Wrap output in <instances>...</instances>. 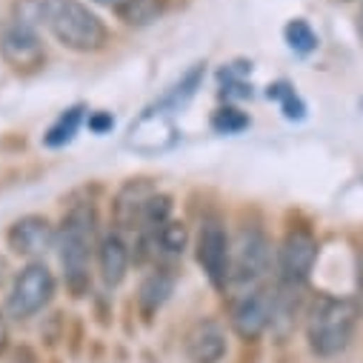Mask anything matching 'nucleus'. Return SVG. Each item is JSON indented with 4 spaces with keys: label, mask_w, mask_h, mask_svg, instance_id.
I'll list each match as a JSON object with an SVG mask.
<instances>
[{
    "label": "nucleus",
    "mask_w": 363,
    "mask_h": 363,
    "mask_svg": "<svg viewBox=\"0 0 363 363\" xmlns=\"http://www.w3.org/2000/svg\"><path fill=\"white\" fill-rule=\"evenodd\" d=\"M38 21L63 49L80 55L101 52L109 43L104 21L80 0H38Z\"/></svg>",
    "instance_id": "obj_1"
},
{
    "label": "nucleus",
    "mask_w": 363,
    "mask_h": 363,
    "mask_svg": "<svg viewBox=\"0 0 363 363\" xmlns=\"http://www.w3.org/2000/svg\"><path fill=\"white\" fill-rule=\"evenodd\" d=\"M360 309L352 298L318 295L306 312V343L318 357H337L349 349Z\"/></svg>",
    "instance_id": "obj_2"
},
{
    "label": "nucleus",
    "mask_w": 363,
    "mask_h": 363,
    "mask_svg": "<svg viewBox=\"0 0 363 363\" xmlns=\"http://www.w3.org/2000/svg\"><path fill=\"white\" fill-rule=\"evenodd\" d=\"M57 252L66 286L74 298H83L89 289V263L95 252V212L89 203H77L63 218V226L57 232Z\"/></svg>",
    "instance_id": "obj_3"
},
{
    "label": "nucleus",
    "mask_w": 363,
    "mask_h": 363,
    "mask_svg": "<svg viewBox=\"0 0 363 363\" xmlns=\"http://www.w3.org/2000/svg\"><path fill=\"white\" fill-rule=\"evenodd\" d=\"M269 263H272V243L266 232L257 226H243L235 235L229 252V286L232 289L257 286L260 278L269 272Z\"/></svg>",
    "instance_id": "obj_4"
},
{
    "label": "nucleus",
    "mask_w": 363,
    "mask_h": 363,
    "mask_svg": "<svg viewBox=\"0 0 363 363\" xmlns=\"http://www.w3.org/2000/svg\"><path fill=\"white\" fill-rule=\"evenodd\" d=\"M0 55L21 74H35L46 63V46L26 18H9L0 26Z\"/></svg>",
    "instance_id": "obj_5"
},
{
    "label": "nucleus",
    "mask_w": 363,
    "mask_h": 363,
    "mask_svg": "<svg viewBox=\"0 0 363 363\" xmlns=\"http://www.w3.org/2000/svg\"><path fill=\"white\" fill-rule=\"evenodd\" d=\"M275 295H278L275 289H269L263 284L238 289L232 295L229 318H232V329L243 340H255L269 329L272 312H275Z\"/></svg>",
    "instance_id": "obj_6"
},
{
    "label": "nucleus",
    "mask_w": 363,
    "mask_h": 363,
    "mask_svg": "<svg viewBox=\"0 0 363 363\" xmlns=\"http://www.w3.org/2000/svg\"><path fill=\"white\" fill-rule=\"evenodd\" d=\"M55 295V278L46 263H29L26 269H21V275L15 278L12 289H9V301H6V309L12 318L23 320V318H32L38 315Z\"/></svg>",
    "instance_id": "obj_7"
},
{
    "label": "nucleus",
    "mask_w": 363,
    "mask_h": 363,
    "mask_svg": "<svg viewBox=\"0 0 363 363\" xmlns=\"http://www.w3.org/2000/svg\"><path fill=\"white\" fill-rule=\"evenodd\" d=\"M195 252H198V263L206 272L209 284L215 289H226L229 286V252H232V240H229V235H226L220 220L206 218L201 223Z\"/></svg>",
    "instance_id": "obj_8"
},
{
    "label": "nucleus",
    "mask_w": 363,
    "mask_h": 363,
    "mask_svg": "<svg viewBox=\"0 0 363 363\" xmlns=\"http://www.w3.org/2000/svg\"><path fill=\"white\" fill-rule=\"evenodd\" d=\"M318 260V238L303 229V226H292L278 249V269L286 286H301L315 269Z\"/></svg>",
    "instance_id": "obj_9"
},
{
    "label": "nucleus",
    "mask_w": 363,
    "mask_h": 363,
    "mask_svg": "<svg viewBox=\"0 0 363 363\" xmlns=\"http://www.w3.org/2000/svg\"><path fill=\"white\" fill-rule=\"evenodd\" d=\"M126 143L143 155H157V152H166L177 143V129L169 118L166 109L155 106V109H146L132 126H129V138Z\"/></svg>",
    "instance_id": "obj_10"
},
{
    "label": "nucleus",
    "mask_w": 363,
    "mask_h": 363,
    "mask_svg": "<svg viewBox=\"0 0 363 363\" xmlns=\"http://www.w3.org/2000/svg\"><path fill=\"white\" fill-rule=\"evenodd\" d=\"M57 240V232L55 226L40 218V215H26L21 220H15L6 232V243L15 255H23V257H38L43 255L46 249H52Z\"/></svg>",
    "instance_id": "obj_11"
},
{
    "label": "nucleus",
    "mask_w": 363,
    "mask_h": 363,
    "mask_svg": "<svg viewBox=\"0 0 363 363\" xmlns=\"http://www.w3.org/2000/svg\"><path fill=\"white\" fill-rule=\"evenodd\" d=\"M186 354L192 363H220L226 354V332L218 320H198L186 332Z\"/></svg>",
    "instance_id": "obj_12"
},
{
    "label": "nucleus",
    "mask_w": 363,
    "mask_h": 363,
    "mask_svg": "<svg viewBox=\"0 0 363 363\" xmlns=\"http://www.w3.org/2000/svg\"><path fill=\"white\" fill-rule=\"evenodd\" d=\"M129 246L121 232H106L98 243V269L106 286H121L129 272Z\"/></svg>",
    "instance_id": "obj_13"
},
{
    "label": "nucleus",
    "mask_w": 363,
    "mask_h": 363,
    "mask_svg": "<svg viewBox=\"0 0 363 363\" xmlns=\"http://www.w3.org/2000/svg\"><path fill=\"white\" fill-rule=\"evenodd\" d=\"M155 195V189L143 180H132L126 184L115 201V223L121 229H138V220H140V212L146 206V201Z\"/></svg>",
    "instance_id": "obj_14"
},
{
    "label": "nucleus",
    "mask_w": 363,
    "mask_h": 363,
    "mask_svg": "<svg viewBox=\"0 0 363 363\" xmlns=\"http://www.w3.org/2000/svg\"><path fill=\"white\" fill-rule=\"evenodd\" d=\"M80 123H83V109H80V106H72V109L60 112V118H57V121L49 126V132H46L43 143H46V146H52V149L66 146V143H69V140L77 135Z\"/></svg>",
    "instance_id": "obj_15"
},
{
    "label": "nucleus",
    "mask_w": 363,
    "mask_h": 363,
    "mask_svg": "<svg viewBox=\"0 0 363 363\" xmlns=\"http://www.w3.org/2000/svg\"><path fill=\"white\" fill-rule=\"evenodd\" d=\"M172 286H174L172 275H166V272H152V275L143 281L140 295H138L140 306H143L146 312H155V309L163 306V301L172 295Z\"/></svg>",
    "instance_id": "obj_16"
},
{
    "label": "nucleus",
    "mask_w": 363,
    "mask_h": 363,
    "mask_svg": "<svg viewBox=\"0 0 363 363\" xmlns=\"http://www.w3.org/2000/svg\"><path fill=\"white\" fill-rule=\"evenodd\" d=\"M166 9V0H132V4L118 15L126 26L132 29H140V26H149L155 23Z\"/></svg>",
    "instance_id": "obj_17"
},
{
    "label": "nucleus",
    "mask_w": 363,
    "mask_h": 363,
    "mask_svg": "<svg viewBox=\"0 0 363 363\" xmlns=\"http://www.w3.org/2000/svg\"><path fill=\"white\" fill-rule=\"evenodd\" d=\"M203 74H206V69H203V63H198L192 72L184 74V80L172 86V92H169L157 106H160V109H177V106H184V104L198 92V86H201Z\"/></svg>",
    "instance_id": "obj_18"
},
{
    "label": "nucleus",
    "mask_w": 363,
    "mask_h": 363,
    "mask_svg": "<svg viewBox=\"0 0 363 363\" xmlns=\"http://www.w3.org/2000/svg\"><path fill=\"white\" fill-rule=\"evenodd\" d=\"M284 38H286L289 49L298 52V55H312V52L318 49V35H315V29H312L303 18L289 21V23L284 26Z\"/></svg>",
    "instance_id": "obj_19"
},
{
    "label": "nucleus",
    "mask_w": 363,
    "mask_h": 363,
    "mask_svg": "<svg viewBox=\"0 0 363 363\" xmlns=\"http://www.w3.org/2000/svg\"><path fill=\"white\" fill-rule=\"evenodd\" d=\"M269 98H275L278 104H281V109H284V115L289 118V121H303L306 118V106H303V101L298 98V92L289 86V83H275V86H269V92H266Z\"/></svg>",
    "instance_id": "obj_20"
},
{
    "label": "nucleus",
    "mask_w": 363,
    "mask_h": 363,
    "mask_svg": "<svg viewBox=\"0 0 363 363\" xmlns=\"http://www.w3.org/2000/svg\"><path fill=\"white\" fill-rule=\"evenodd\" d=\"M246 126H249V118L240 109H232V106L218 109L215 118H212V129L218 135H235V132H243Z\"/></svg>",
    "instance_id": "obj_21"
},
{
    "label": "nucleus",
    "mask_w": 363,
    "mask_h": 363,
    "mask_svg": "<svg viewBox=\"0 0 363 363\" xmlns=\"http://www.w3.org/2000/svg\"><path fill=\"white\" fill-rule=\"evenodd\" d=\"M115 126V118L109 112H95V115H89V129H92L95 135H104Z\"/></svg>",
    "instance_id": "obj_22"
},
{
    "label": "nucleus",
    "mask_w": 363,
    "mask_h": 363,
    "mask_svg": "<svg viewBox=\"0 0 363 363\" xmlns=\"http://www.w3.org/2000/svg\"><path fill=\"white\" fill-rule=\"evenodd\" d=\"M92 4H98V6H104V9H109V12H115V15H121L132 0H92Z\"/></svg>",
    "instance_id": "obj_23"
}]
</instances>
